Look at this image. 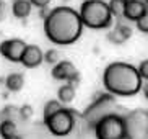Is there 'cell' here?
<instances>
[{
  "label": "cell",
  "mask_w": 148,
  "mask_h": 139,
  "mask_svg": "<svg viewBox=\"0 0 148 139\" xmlns=\"http://www.w3.org/2000/svg\"><path fill=\"white\" fill-rule=\"evenodd\" d=\"M16 134V124L13 120H3L0 123V136L3 139H8Z\"/></svg>",
  "instance_id": "cell-13"
},
{
  "label": "cell",
  "mask_w": 148,
  "mask_h": 139,
  "mask_svg": "<svg viewBox=\"0 0 148 139\" xmlns=\"http://www.w3.org/2000/svg\"><path fill=\"white\" fill-rule=\"evenodd\" d=\"M23 85H25V77H23V74H20V72H13V74H8L5 77L3 87L8 92H13V93L15 92H20L23 88Z\"/></svg>",
  "instance_id": "cell-11"
},
{
  "label": "cell",
  "mask_w": 148,
  "mask_h": 139,
  "mask_svg": "<svg viewBox=\"0 0 148 139\" xmlns=\"http://www.w3.org/2000/svg\"><path fill=\"white\" fill-rule=\"evenodd\" d=\"M73 98H75V87H72L69 83L62 85L57 90V100L60 101V103H70Z\"/></svg>",
  "instance_id": "cell-12"
},
{
  "label": "cell",
  "mask_w": 148,
  "mask_h": 139,
  "mask_svg": "<svg viewBox=\"0 0 148 139\" xmlns=\"http://www.w3.org/2000/svg\"><path fill=\"white\" fill-rule=\"evenodd\" d=\"M64 106H62V103L59 100H49L47 103L44 105V120H47V118H51L54 113H57L59 110H62Z\"/></svg>",
  "instance_id": "cell-15"
},
{
  "label": "cell",
  "mask_w": 148,
  "mask_h": 139,
  "mask_svg": "<svg viewBox=\"0 0 148 139\" xmlns=\"http://www.w3.org/2000/svg\"><path fill=\"white\" fill-rule=\"evenodd\" d=\"M96 139H125L127 136V123L119 115H106L99 118L95 124Z\"/></svg>",
  "instance_id": "cell-4"
},
{
  "label": "cell",
  "mask_w": 148,
  "mask_h": 139,
  "mask_svg": "<svg viewBox=\"0 0 148 139\" xmlns=\"http://www.w3.org/2000/svg\"><path fill=\"white\" fill-rule=\"evenodd\" d=\"M20 62H21L25 67H28V69H36V67H39L44 62V52L41 51L39 46H36V44H28Z\"/></svg>",
  "instance_id": "cell-7"
},
{
  "label": "cell",
  "mask_w": 148,
  "mask_h": 139,
  "mask_svg": "<svg viewBox=\"0 0 148 139\" xmlns=\"http://www.w3.org/2000/svg\"><path fill=\"white\" fill-rule=\"evenodd\" d=\"M106 38H108V41H109V43H112V44H124V43H125V39L122 38V35L119 33L117 30H116V28L109 31Z\"/></svg>",
  "instance_id": "cell-19"
},
{
  "label": "cell",
  "mask_w": 148,
  "mask_h": 139,
  "mask_svg": "<svg viewBox=\"0 0 148 139\" xmlns=\"http://www.w3.org/2000/svg\"><path fill=\"white\" fill-rule=\"evenodd\" d=\"M82 82V75H80V72L78 70H77V72H75V74H72V77L69 79V80H67V83H69V85H72V87H78V83Z\"/></svg>",
  "instance_id": "cell-23"
},
{
  "label": "cell",
  "mask_w": 148,
  "mask_h": 139,
  "mask_svg": "<svg viewBox=\"0 0 148 139\" xmlns=\"http://www.w3.org/2000/svg\"><path fill=\"white\" fill-rule=\"evenodd\" d=\"M142 88H143V95H145V98L148 100V80H147V83H145V85H143Z\"/></svg>",
  "instance_id": "cell-27"
},
{
  "label": "cell",
  "mask_w": 148,
  "mask_h": 139,
  "mask_svg": "<svg viewBox=\"0 0 148 139\" xmlns=\"http://www.w3.org/2000/svg\"><path fill=\"white\" fill-rule=\"evenodd\" d=\"M125 2H127V0H125Z\"/></svg>",
  "instance_id": "cell-31"
},
{
  "label": "cell",
  "mask_w": 148,
  "mask_h": 139,
  "mask_svg": "<svg viewBox=\"0 0 148 139\" xmlns=\"http://www.w3.org/2000/svg\"><path fill=\"white\" fill-rule=\"evenodd\" d=\"M62 2H70V0H62Z\"/></svg>",
  "instance_id": "cell-30"
},
{
  "label": "cell",
  "mask_w": 148,
  "mask_h": 139,
  "mask_svg": "<svg viewBox=\"0 0 148 139\" xmlns=\"http://www.w3.org/2000/svg\"><path fill=\"white\" fill-rule=\"evenodd\" d=\"M109 10L112 18H122L124 15V7H125V0H109Z\"/></svg>",
  "instance_id": "cell-14"
},
{
  "label": "cell",
  "mask_w": 148,
  "mask_h": 139,
  "mask_svg": "<svg viewBox=\"0 0 148 139\" xmlns=\"http://www.w3.org/2000/svg\"><path fill=\"white\" fill-rule=\"evenodd\" d=\"M5 12H7V7H5V3L0 0V22L3 20V17H5Z\"/></svg>",
  "instance_id": "cell-26"
},
{
  "label": "cell",
  "mask_w": 148,
  "mask_h": 139,
  "mask_svg": "<svg viewBox=\"0 0 148 139\" xmlns=\"http://www.w3.org/2000/svg\"><path fill=\"white\" fill-rule=\"evenodd\" d=\"M77 72V69H75V65L72 64L70 61H60L59 64H56L52 67V77L56 79V80H64V82H67L70 77H72V74H75Z\"/></svg>",
  "instance_id": "cell-9"
},
{
  "label": "cell",
  "mask_w": 148,
  "mask_h": 139,
  "mask_svg": "<svg viewBox=\"0 0 148 139\" xmlns=\"http://www.w3.org/2000/svg\"><path fill=\"white\" fill-rule=\"evenodd\" d=\"M33 113H34V110H33L31 105H23V106L18 108V116L21 118L23 121H28V120L33 116Z\"/></svg>",
  "instance_id": "cell-18"
},
{
  "label": "cell",
  "mask_w": 148,
  "mask_h": 139,
  "mask_svg": "<svg viewBox=\"0 0 148 139\" xmlns=\"http://www.w3.org/2000/svg\"><path fill=\"white\" fill-rule=\"evenodd\" d=\"M49 13H51V10H49L47 7H44V8H39V17L42 18V20H46V17H47Z\"/></svg>",
  "instance_id": "cell-25"
},
{
  "label": "cell",
  "mask_w": 148,
  "mask_h": 139,
  "mask_svg": "<svg viewBox=\"0 0 148 139\" xmlns=\"http://www.w3.org/2000/svg\"><path fill=\"white\" fill-rule=\"evenodd\" d=\"M31 10H33V3L29 0H13V5H12V13L13 17L18 20H25V18L29 17Z\"/></svg>",
  "instance_id": "cell-10"
},
{
  "label": "cell",
  "mask_w": 148,
  "mask_h": 139,
  "mask_svg": "<svg viewBox=\"0 0 148 139\" xmlns=\"http://www.w3.org/2000/svg\"><path fill=\"white\" fill-rule=\"evenodd\" d=\"M8 139H21V138H20L18 134H15V136H12V138H8Z\"/></svg>",
  "instance_id": "cell-29"
},
{
  "label": "cell",
  "mask_w": 148,
  "mask_h": 139,
  "mask_svg": "<svg viewBox=\"0 0 148 139\" xmlns=\"http://www.w3.org/2000/svg\"><path fill=\"white\" fill-rule=\"evenodd\" d=\"M135 2H140V3H143V5H148V0H135Z\"/></svg>",
  "instance_id": "cell-28"
},
{
  "label": "cell",
  "mask_w": 148,
  "mask_h": 139,
  "mask_svg": "<svg viewBox=\"0 0 148 139\" xmlns=\"http://www.w3.org/2000/svg\"><path fill=\"white\" fill-rule=\"evenodd\" d=\"M103 87L116 97H134L143 87L138 69L127 62H112L103 72Z\"/></svg>",
  "instance_id": "cell-2"
},
{
  "label": "cell",
  "mask_w": 148,
  "mask_h": 139,
  "mask_svg": "<svg viewBox=\"0 0 148 139\" xmlns=\"http://www.w3.org/2000/svg\"><path fill=\"white\" fill-rule=\"evenodd\" d=\"M62 61V56L60 52H59V49H47V51L44 52V62L46 64H59V62Z\"/></svg>",
  "instance_id": "cell-16"
},
{
  "label": "cell",
  "mask_w": 148,
  "mask_h": 139,
  "mask_svg": "<svg viewBox=\"0 0 148 139\" xmlns=\"http://www.w3.org/2000/svg\"><path fill=\"white\" fill-rule=\"evenodd\" d=\"M137 69H138L140 77L143 79V80H148V59H145V61L140 62V65L137 67Z\"/></svg>",
  "instance_id": "cell-22"
},
{
  "label": "cell",
  "mask_w": 148,
  "mask_h": 139,
  "mask_svg": "<svg viewBox=\"0 0 148 139\" xmlns=\"http://www.w3.org/2000/svg\"><path fill=\"white\" fill-rule=\"evenodd\" d=\"M44 124L49 129V133L57 138H64L72 133L75 126V116L73 111L69 108H62L57 113H54L51 118L44 120Z\"/></svg>",
  "instance_id": "cell-5"
},
{
  "label": "cell",
  "mask_w": 148,
  "mask_h": 139,
  "mask_svg": "<svg viewBox=\"0 0 148 139\" xmlns=\"http://www.w3.org/2000/svg\"><path fill=\"white\" fill-rule=\"evenodd\" d=\"M2 115L5 116V120H13L15 115H18V108H16V106H13V105L5 106L3 111H2Z\"/></svg>",
  "instance_id": "cell-21"
},
{
  "label": "cell",
  "mask_w": 148,
  "mask_h": 139,
  "mask_svg": "<svg viewBox=\"0 0 148 139\" xmlns=\"http://www.w3.org/2000/svg\"><path fill=\"white\" fill-rule=\"evenodd\" d=\"M135 25H137V28H138V31H142V33H147L148 35V12H145L142 17L135 22Z\"/></svg>",
  "instance_id": "cell-20"
},
{
  "label": "cell",
  "mask_w": 148,
  "mask_h": 139,
  "mask_svg": "<svg viewBox=\"0 0 148 139\" xmlns=\"http://www.w3.org/2000/svg\"><path fill=\"white\" fill-rule=\"evenodd\" d=\"M33 7H38V8H44V7H47L51 3V0H29Z\"/></svg>",
  "instance_id": "cell-24"
},
{
  "label": "cell",
  "mask_w": 148,
  "mask_h": 139,
  "mask_svg": "<svg viewBox=\"0 0 148 139\" xmlns=\"http://www.w3.org/2000/svg\"><path fill=\"white\" fill-rule=\"evenodd\" d=\"M145 12H148V5H143L135 0H127L122 18H125V22H137Z\"/></svg>",
  "instance_id": "cell-8"
},
{
  "label": "cell",
  "mask_w": 148,
  "mask_h": 139,
  "mask_svg": "<svg viewBox=\"0 0 148 139\" xmlns=\"http://www.w3.org/2000/svg\"><path fill=\"white\" fill-rule=\"evenodd\" d=\"M83 26L91 30H106L112 26V15L104 0H85L78 12Z\"/></svg>",
  "instance_id": "cell-3"
},
{
  "label": "cell",
  "mask_w": 148,
  "mask_h": 139,
  "mask_svg": "<svg viewBox=\"0 0 148 139\" xmlns=\"http://www.w3.org/2000/svg\"><path fill=\"white\" fill-rule=\"evenodd\" d=\"M26 46L28 44L20 38L7 39V41H3V43L0 44V54L10 62H20Z\"/></svg>",
  "instance_id": "cell-6"
},
{
  "label": "cell",
  "mask_w": 148,
  "mask_h": 139,
  "mask_svg": "<svg viewBox=\"0 0 148 139\" xmlns=\"http://www.w3.org/2000/svg\"><path fill=\"white\" fill-rule=\"evenodd\" d=\"M116 30L121 33L122 38L125 39V41L132 36V26L129 25V23H125V22H117V25H116Z\"/></svg>",
  "instance_id": "cell-17"
},
{
  "label": "cell",
  "mask_w": 148,
  "mask_h": 139,
  "mask_svg": "<svg viewBox=\"0 0 148 139\" xmlns=\"http://www.w3.org/2000/svg\"><path fill=\"white\" fill-rule=\"evenodd\" d=\"M83 31V23L78 12L62 5L51 10L44 20V33L51 43L57 46H70L78 41Z\"/></svg>",
  "instance_id": "cell-1"
}]
</instances>
